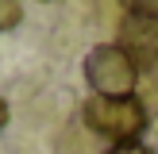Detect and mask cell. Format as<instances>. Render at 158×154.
Here are the masks:
<instances>
[{"instance_id": "obj_5", "label": "cell", "mask_w": 158, "mask_h": 154, "mask_svg": "<svg viewBox=\"0 0 158 154\" xmlns=\"http://www.w3.org/2000/svg\"><path fill=\"white\" fill-rule=\"evenodd\" d=\"M127 15H158V0H120Z\"/></svg>"}, {"instance_id": "obj_4", "label": "cell", "mask_w": 158, "mask_h": 154, "mask_svg": "<svg viewBox=\"0 0 158 154\" xmlns=\"http://www.w3.org/2000/svg\"><path fill=\"white\" fill-rule=\"evenodd\" d=\"M19 4H15V0H0V35H4V31H12L15 23H19Z\"/></svg>"}, {"instance_id": "obj_2", "label": "cell", "mask_w": 158, "mask_h": 154, "mask_svg": "<svg viewBox=\"0 0 158 154\" xmlns=\"http://www.w3.org/2000/svg\"><path fill=\"white\" fill-rule=\"evenodd\" d=\"M85 77L97 89V96H131V89L139 85V69L131 66V58L116 43H100L89 50Z\"/></svg>"}, {"instance_id": "obj_6", "label": "cell", "mask_w": 158, "mask_h": 154, "mask_svg": "<svg viewBox=\"0 0 158 154\" xmlns=\"http://www.w3.org/2000/svg\"><path fill=\"white\" fill-rule=\"evenodd\" d=\"M108 154H154V150H151V146H143V143H116Z\"/></svg>"}, {"instance_id": "obj_3", "label": "cell", "mask_w": 158, "mask_h": 154, "mask_svg": "<svg viewBox=\"0 0 158 154\" xmlns=\"http://www.w3.org/2000/svg\"><path fill=\"white\" fill-rule=\"evenodd\" d=\"M120 46L139 73H151L158 66V15H127L120 23Z\"/></svg>"}, {"instance_id": "obj_7", "label": "cell", "mask_w": 158, "mask_h": 154, "mask_svg": "<svg viewBox=\"0 0 158 154\" xmlns=\"http://www.w3.org/2000/svg\"><path fill=\"white\" fill-rule=\"evenodd\" d=\"M4 123H8V104H4V96H0V131H4Z\"/></svg>"}, {"instance_id": "obj_1", "label": "cell", "mask_w": 158, "mask_h": 154, "mask_svg": "<svg viewBox=\"0 0 158 154\" xmlns=\"http://www.w3.org/2000/svg\"><path fill=\"white\" fill-rule=\"evenodd\" d=\"M81 116L97 135L116 139V143H135L147 127V108L135 96H93L85 100Z\"/></svg>"}]
</instances>
